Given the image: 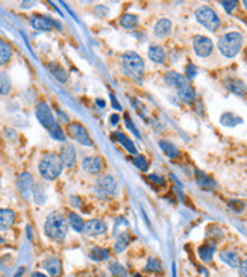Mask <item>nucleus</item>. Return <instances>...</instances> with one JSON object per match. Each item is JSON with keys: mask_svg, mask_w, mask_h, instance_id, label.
<instances>
[{"mask_svg": "<svg viewBox=\"0 0 247 277\" xmlns=\"http://www.w3.org/2000/svg\"><path fill=\"white\" fill-rule=\"evenodd\" d=\"M12 55H14V49H12V46L9 43H3L0 44V65H6L8 62L12 59Z\"/></svg>", "mask_w": 247, "mask_h": 277, "instance_id": "nucleus-31", "label": "nucleus"}, {"mask_svg": "<svg viewBox=\"0 0 247 277\" xmlns=\"http://www.w3.org/2000/svg\"><path fill=\"white\" fill-rule=\"evenodd\" d=\"M193 49L199 58H208L214 50V43L205 35H196L193 38Z\"/></svg>", "mask_w": 247, "mask_h": 277, "instance_id": "nucleus-9", "label": "nucleus"}, {"mask_svg": "<svg viewBox=\"0 0 247 277\" xmlns=\"http://www.w3.org/2000/svg\"><path fill=\"white\" fill-rule=\"evenodd\" d=\"M68 133L71 135L73 140H75L76 143H79L81 146L93 147V140L90 138L88 130H86V128L82 123H78V121L70 123L68 124Z\"/></svg>", "mask_w": 247, "mask_h": 277, "instance_id": "nucleus-8", "label": "nucleus"}, {"mask_svg": "<svg viewBox=\"0 0 247 277\" xmlns=\"http://www.w3.org/2000/svg\"><path fill=\"white\" fill-rule=\"evenodd\" d=\"M125 124H126V128L135 135V136H137V138H141V133H140V130L137 129V126H135L133 124V121H132V118L129 117V114H126L125 115Z\"/></svg>", "mask_w": 247, "mask_h": 277, "instance_id": "nucleus-40", "label": "nucleus"}, {"mask_svg": "<svg viewBox=\"0 0 247 277\" xmlns=\"http://www.w3.org/2000/svg\"><path fill=\"white\" fill-rule=\"evenodd\" d=\"M90 259L94 261V262H103V261H108L109 256H111V251L108 248H103V247H93L88 253Z\"/></svg>", "mask_w": 247, "mask_h": 277, "instance_id": "nucleus-29", "label": "nucleus"}, {"mask_svg": "<svg viewBox=\"0 0 247 277\" xmlns=\"http://www.w3.org/2000/svg\"><path fill=\"white\" fill-rule=\"evenodd\" d=\"M49 71H50L52 76L61 83H66L68 81V73L66 71L63 65H59L58 62H50V64H49Z\"/></svg>", "mask_w": 247, "mask_h": 277, "instance_id": "nucleus-24", "label": "nucleus"}, {"mask_svg": "<svg viewBox=\"0 0 247 277\" xmlns=\"http://www.w3.org/2000/svg\"><path fill=\"white\" fill-rule=\"evenodd\" d=\"M121 67L125 73L133 81L141 83L144 76V61L143 58L135 52H126L121 56Z\"/></svg>", "mask_w": 247, "mask_h": 277, "instance_id": "nucleus-3", "label": "nucleus"}, {"mask_svg": "<svg viewBox=\"0 0 247 277\" xmlns=\"http://www.w3.org/2000/svg\"><path fill=\"white\" fill-rule=\"evenodd\" d=\"M0 185H2V179H0Z\"/></svg>", "mask_w": 247, "mask_h": 277, "instance_id": "nucleus-53", "label": "nucleus"}, {"mask_svg": "<svg viewBox=\"0 0 247 277\" xmlns=\"http://www.w3.org/2000/svg\"><path fill=\"white\" fill-rule=\"evenodd\" d=\"M67 221H68V226H70V228L75 230V232H78V233L83 232V229H85V221L82 220V217L79 215V213L70 212Z\"/></svg>", "mask_w": 247, "mask_h": 277, "instance_id": "nucleus-30", "label": "nucleus"}, {"mask_svg": "<svg viewBox=\"0 0 247 277\" xmlns=\"http://www.w3.org/2000/svg\"><path fill=\"white\" fill-rule=\"evenodd\" d=\"M159 147H161L163 153H164L167 158H170V159H175V158L179 156V150H178V147H176L175 144H173V143H170V141L161 140V141H159Z\"/></svg>", "mask_w": 247, "mask_h": 277, "instance_id": "nucleus-32", "label": "nucleus"}, {"mask_svg": "<svg viewBox=\"0 0 247 277\" xmlns=\"http://www.w3.org/2000/svg\"><path fill=\"white\" fill-rule=\"evenodd\" d=\"M171 28H173V23H171L168 18H161V20L156 21L155 29H153V33L158 36V38H165V36L170 35Z\"/></svg>", "mask_w": 247, "mask_h": 277, "instance_id": "nucleus-22", "label": "nucleus"}, {"mask_svg": "<svg viewBox=\"0 0 247 277\" xmlns=\"http://www.w3.org/2000/svg\"><path fill=\"white\" fill-rule=\"evenodd\" d=\"M176 91H178V97L182 100L183 103H193L196 100V91H194V88L191 86L190 82L183 83L181 88H178Z\"/></svg>", "mask_w": 247, "mask_h": 277, "instance_id": "nucleus-21", "label": "nucleus"}, {"mask_svg": "<svg viewBox=\"0 0 247 277\" xmlns=\"http://www.w3.org/2000/svg\"><path fill=\"white\" fill-rule=\"evenodd\" d=\"M225 86L232 94H235L238 97H244L247 94V85L238 78H228L225 81Z\"/></svg>", "mask_w": 247, "mask_h": 277, "instance_id": "nucleus-18", "label": "nucleus"}, {"mask_svg": "<svg viewBox=\"0 0 247 277\" xmlns=\"http://www.w3.org/2000/svg\"><path fill=\"white\" fill-rule=\"evenodd\" d=\"M196 183L199 185V188L203 191L217 190V182L211 178V176H208L206 173H203L200 170H196Z\"/></svg>", "mask_w": 247, "mask_h": 277, "instance_id": "nucleus-16", "label": "nucleus"}, {"mask_svg": "<svg viewBox=\"0 0 247 277\" xmlns=\"http://www.w3.org/2000/svg\"><path fill=\"white\" fill-rule=\"evenodd\" d=\"M31 26L38 31V32H49V31H63V24L56 21L55 18L49 17V16H41V14H35L31 17Z\"/></svg>", "mask_w": 247, "mask_h": 277, "instance_id": "nucleus-7", "label": "nucleus"}, {"mask_svg": "<svg viewBox=\"0 0 247 277\" xmlns=\"http://www.w3.org/2000/svg\"><path fill=\"white\" fill-rule=\"evenodd\" d=\"M63 162H61V158L59 155L56 153H52V152H47L41 156L40 162H38V171H40V176L44 179V180H56L61 173H63Z\"/></svg>", "mask_w": 247, "mask_h": 277, "instance_id": "nucleus-2", "label": "nucleus"}, {"mask_svg": "<svg viewBox=\"0 0 247 277\" xmlns=\"http://www.w3.org/2000/svg\"><path fill=\"white\" fill-rule=\"evenodd\" d=\"M220 123L223 126H226V128H235V126L243 123V118L235 115V114H232V112H225L220 118Z\"/></svg>", "mask_w": 247, "mask_h": 277, "instance_id": "nucleus-33", "label": "nucleus"}, {"mask_svg": "<svg viewBox=\"0 0 247 277\" xmlns=\"http://www.w3.org/2000/svg\"><path fill=\"white\" fill-rule=\"evenodd\" d=\"M164 81H165V83H167L168 86L176 88V90H178V88H181L183 83L190 82V81H187V78H185L183 74H181V73H178V71H168V73L165 74Z\"/></svg>", "mask_w": 247, "mask_h": 277, "instance_id": "nucleus-23", "label": "nucleus"}, {"mask_svg": "<svg viewBox=\"0 0 247 277\" xmlns=\"http://www.w3.org/2000/svg\"><path fill=\"white\" fill-rule=\"evenodd\" d=\"M32 190H33V179L31 173H21L17 176V191L20 193V196L28 200L29 196L32 194Z\"/></svg>", "mask_w": 247, "mask_h": 277, "instance_id": "nucleus-10", "label": "nucleus"}, {"mask_svg": "<svg viewBox=\"0 0 247 277\" xmlns=\"http://www.w3.org/2000/svg\"><path fill=\"white\" fill-rule=\"evenodd\" d=\"M35 117L36 120L40 121V124L43 126V128L47 130V132H52L56 126L59 124L53 115V112L50 109V106H49L46 102H40L38 105L35 106Z\"/></svg>", "mask_w": 247, "mask_h": 277, "instance_id": "nucleus-6", "label": "nucleus"}, {"mask_svg": "<svg viewBox=\"0 0 247 277\" xmlns=\"http://www.w3.org/2000/svg\"><path fill=\"white\" fill-rule=\"evenodd\" d=\"M5 43V40H2V38H0V44H3Z\"/></svg>", "mask_w": 247, "mask_h": 277, "instance_id": "nucleus-52", "label": "nucleus"}, {"mask_svg": "<svg viewBox=\"0 0 247 277\" xmlns=\"http://www.w3.org/2000/svg\"><path fill=\"white\" fill-rule=\"evenodd\" d=\"M96 103H97V106H100V108H105V106H106L105 100H102V98H97V100H96Z\"/></svg>", "mask_w": 247, "mask_h": 277, "instance_id": "nucleus-50", "label": "nucleus"}, {"mask_svg": "<svg viewBox=\"0 0 247 277\" xmlns=\"http://www.w3.org/2000/svg\"><path fill=\"white\" fill-rule=\"evenodd\" d=\"M41 268L46 271L49 277H61L63 276V262L56 256L46 258L41 262Z\"/></svg>", "mask_w": 247, "mask_h": 277, "instance_id": "nucleus-11", "label": "nucleus"}, {"mask_svg": "<svg viewBox=\"0 0 247 277\" xmlns=\"http://www.w3.org/2000/svg\"><path fill=\"white\" fill-rule=\"evenodd\" d=\"M220 259L223 261L226 265H229L231 268H240L241 265V256L237 250H233V248H225V250H221L220 251Z\"/></svg>", "mask_w": 247, "mask_h": 277, "instance_id": "nucleus-13", "label": "nucleus"}, {"mask_svg": "<svg viewBox=\"0 0 247 277\" xmlns=\"http://www.w3.org/2000/svg\"><path fill=\"white\" fill-rule=\"evenodd\" d=\"M61 162L63 165L67 168H73L76 165V150L71 144H64L61 147V153H59Z\"/></svg>", "mask_w": 247, "mask_h": 277, "instance_id": "nucleus-15", "label": "nucleus"}, {"mask_svg": "<svg viewBox=\"0 0 247 277\" xmlns=\"http://www.w3.org/2000/svg\"><path fill=\"white\" fill-rule=\"evenodd\" d=\"M106 230H108V226H106V223H103L102 220H97V218H94V220H90V221H86L85 223V229H83V232L88 235V236H100V235H103V233H106Z\"/></svg>", "mask_w": 247, "mask_h": 277, "instance_id": "nucleus-14", "label": "nucleus"}, {"mask_svg": "<svg viewBox=\"0 0 247 277\" xmlns=\"http://www.w3.org/2000/svg\"><path fill=\"white\" fill-rule=\"evenodd\" d=\"M109 97H111V102H113V106H114V109H117V111H121V105L118 103V100L115 98V96H114V94H111Z\"/></svg>", "mask_w": 247, "mask_h": 277, "instance_id": "nucleus-46", "label": "nucleus"}, {"mask_svg": "<svg viewBox=\"0 0 247 277\" xmlns=\"http://www.w3.org/2000/svg\"><path fill=\"white\" fill-rule=\"evenodd\" d=\"M12 91V82L8 73L0 71V96H8Z\"/></svg>", "mask_w": 247, "mask_h": 277, "instance_id": "nucleus-34", "label": "nucleus"}, {"mask_svg": "<svg viewBox=\"0 0 247 277\" xmlns=\"http://www.w3.org/2000/svg\"><path fill=\"white\" fill-rule=\"evenodd\" d=\"M109 121H111V124H113V126H117V124H118V121H120L118 114H113V115H111Z\"/></svg>", "mask_w": 247, "mask_h": 277, "instance_id": "nucleus-47", "label": "nucleus"}, {"mask_svg": "<svg viewBox=\"0 0 247 277\" xmlns=\"http://www.w3.org/2000/svg\"><path fill=\"white\" fill-rule=\"evenodd\" d=\"M149 180L153 183V185H158V186H164L165 185V179L163 178L161 174H149Z\"/></svg>", "mask_w": 247, "mask_h": 277, "instance_id": "nucleus-42", "label": "nucleus"}, {"mask_svg": "<svg viewBox=\"0 0 247 277\" xmlns=\"http://www.w3.org/2000/svg\"><path fill=\"white\" fill-rule=\"evenodd\" d=\"M144 271L146 273H152V274H163L164 273V265L159 258L150 256L147 259L146 265H144Z\"/></svg>", "mask_w": 247, "mask_h": 277, "instance_id": "nucleus-25", "label": "nucleus"}, {"mask_svg": "<svg viewBox=\"0 0 247 277\" xmlns=\"http://www.w3.org/2000/svg\"><path fill=\"white\" fill-rule=\"evenodd\" d=\"M129 161H131L138 170H141V171H147V170H149V161H147L143 155H135V156H132Z\"/></svg>", "mask_w": 247, "mask_h": 277, "instance_id": "nucleus-38", "label": "nucleus"}, {"mask_svg": "<svg viewBox=\"0 0 247 277\" xmlns=\"http://www.w3.org/2000/svg\"><path fill=\"white\" fill-rule=\"evenodd\" d=\"M113 140H115L117 143H120L123 147H125L128 153H131V155H133V156L138 155V153H137V147H135L133 141L131 140L128 135L123 133V132H118V130L114 132V133H113Z\"/></svg>", "mask_w": 247, "mask_h": 277, "instance_id": "nucleus-20", "label": "nucleus"}, {"mask_svg": "<svg viewBox=\"0 0 247 277\" xmlns=\"http://www.w3.org/2000/svg\"><path fill=\"white\" fill-rule=\"evenodd\" d=\"M24 271H26V268H24V267H20L12 277H23V276H24Z\"/></svg>", "mask_w": 247, "mask_h": 277, "instance_id": "nucleus-48", "label": "nucleus"}, {"mask_svg": "<svg viewBox=\"0 0 247 277\" xmlns=\"http://www.w3.org/2000/svg\"><path fill=\"white\" fill-rule=\"evenodd\" d=\"M97 190L103 196H115L118 193V183L113 176L105 174L97 182Z\"/></svg>", "mask_w": 247, "mask_h": 277, "instance_id": "nucleus-12", "label": "nucleus"}, {"mask_svg": "<svg viewBox=\"0 0 247 277\" xmlns=\"http://www.w3.org/2000/svg\"><path fill=\"white\" fill-rule=\"evenodd\" d=\"M240 274L243 276V277H247V259H244L243 262H241V265H240Z\"/></svg>", "mask_w": 247, "mask_h": 277, "instance_id": "nucleus-45", "label": "nucleus"}, {"mask_svg": "<svg viewBox=\"0 0 247 277\" xmlns=\"http://www.w3.org/2000/svg\"><path fill=\"white\" fill-rule=\"evenodd\" d=\"M147 55H149V59L152 62H155V64H163V62L165 61V52L161 46H156V44L150 46Z\"/></svg>", "mask_w": 247, "mask_h": 277, "instance_id": "nucleus-27", "label": "nucleus"}, {"mask_svg": "<svg viewBox=\"0 0 247 277\" xmlns=\"http://www.w3.org/2000/svg\"><path fill=\"white\" fill-rule=\"evenodd\" d=\"M120 26L125 28L128 31L133 29L138 26V17L133 16V14H125L121 18H120Z\"/></svg>", "mask_w": 247, "mask_h": 277, "instance_id": "nucleus-36", "label": "nucleus"}, {"mask_svg": "<svg viewBox=\"0 0 247 277\" xmlns=\"http://www.w3.org/2000/svg\"><path fill=\"white\" fill-rule=\"evenodd\" d=\"M197 253H199V258H200L202 262H211L213 258H214V253H215V244L214 243L203 244V245L199 247Z\"/></svg>", "mask_w": 247, "mask_h": 277, "instance_id": "nucleus-26", "label": "nucleus"}, {"mask_svg": "<svg viewBox=\"0 0 247 277\" xmlns=\"http://www.w3.org/2000/svg\"><path fill=\"white\" fill-rule=\"evenodd\" d=\"M16 218H17V215L12 209L0 208V232L11 229L16 223Z\"/></svg>", "mask_w": 247, "mask_h": 277, "instance_id": "nucleus-19", "label": "nucleus"}, {"mask_svg": "<svg viewBox=\"0 0 247 277\" xmlns=\"http://www.w3.org/2000/svg\"><path fill=\"white\" fill-rule=\"evenodd\" d=\"M229 208L233 212H243L244 203H243V201H240V200H229Z\"/></svg>", "mask_w": 247, "mask_h": 277, "instance_id": "nucleus-43", "label": "nucleus"}, {"mask_svg": "<svg viewBox=\"0 0 247 277\" xmlns=\"http://www.w3.org/2000/svg\"><path fill=\"white\" fill-rule=\"evenodd\" d=\"M108 271L113 274L114 277H128V270L121 265V263L118 261H113L109 262L108 265Z\"/></svg>", "mask_w": 247, "mask_h": 277, "instance_id": "nucleus-35", "label": "nucleus"}, {"mask_svg": "<svg viewBox=\"0 0 247 277\" xmlns=\"http://www.w3.org/2000/svg\"><path fill=\"white\" fill-rule=\"evenodd\" d=\"M220 5L225 8L226 12H232L233 9L238 6V2H237V0H232V2H221Z\"/></svg>", "mask_w": 247, "mask_h": 277, "instance_id": "nucleus-44", "label": "nucleus"}, {"mask_svg": "<svg viewBox=\"0 0 247 277\" xmlns=\"http://www.w3.org/2000/svg\"><path fill=\"white\" fill-rule=\"evenodd\" d=\"M32 196L35 198V203L36 205H43L46 201V190L43 185H33V190H32Z\"/></svg>", "mask_w": 247, "mask_h": 277, "instance_id": "nucleus-37", "label": "nucleus"}, {"mask_svg": "<svg viewBox=\"0 0 247 277\" xmlns=\"http://www.w3.org/2000/svg\"><path fill=\"white\" fill-rule=\"evenodd\" d=\"M196 20L199 21L202 26L208 31H211V32H215L218 31L220 28V17L217 12L213 9V8H209V6H200V8H197L196 9Z\"/></svg>", "mask_w": 247, "mask_h": 277, "instance_id": "nucleus-5", "label": "nucleus"}, {"mask_svg": "<svg viewBox=\"0 0 247 277\" xmlns=\"http://www.w3.org/2000/svg\"><path fill=\"white\" fill-rule=\"evenodd\" d=\"M31 277H49V276L44 274V273H41V271H35V273H32Z\"/></svg>", "mask_w": 247, "mask_h": 277, "instance_id": "nucleus-49", "label": "nucleus"}, {"mask_svg": "<svg viewBox=\"0 0 247 277\" xmlns=\"http://www.w3.org/2000/svg\"><path fill=\"white\" fill-rule=\"evenodd\" d=\"M129 244H131V235L128 232L120 233L114 243V253H117V255L123 253V251L129 247Z\"/></svg>", "mask_w": 247, "mask_h": 277, "instance_id": "nucleus-28", "label": "nucleus"}, {"mask_svg": "<svg viewBox=\"0 0 247 277\" xmlns=\"http://www.w3.org/2000/svg\"><path fill=\"white\" fill-rule=\"evenodd\" d=\"M244 38L240 32H226L220 36L218 40V50L220 53L226 58H235L243 47Z\"/></svg>", "mask_w": 247, "mask_h": 277, "instance_id": "nucleus-4", "label": "nucleus"}, {"mask_svg": "<svg viewBox=\"0 0 247 277\" xmlns=\"http://www.w3.org/2000/svg\"><path fill=\"white\" fill-rule=\"evenodd\" d=\"M82 168L86 173H91V174H97L103 170V161L100 156H86L82 161Z\"/></svg>", "mask_w": 247, "mask_h": 277, "instance_id": "nucleus-17", "label": "nucleus"}, {"mask_svg": "<svg viewBox=\"0 0 247 277\" xmlns=\"http://www.w3.org/2000/svg\"><path fill=\"white\" fill-rule=\"evenodd\" d=\"M49 133H50V136L53 138L55 141H61V143H64V141H66V133H64L63 128H61L59 124L56 126V128H55L52 132H49Z\"/></svg>", "mask_w": 247, "mask_h": 277, "instance_id": "nucleus-39", "label": "nucleus"}, {"mask_svg": "<svg viewBox=\"0 0 247 277\" xmlns=\"http://www.w3.org/2000/svg\"><path fill=\"white\" fill-rule=\"evenodd\" d=\"M243 5H244V8H246V11H247V0H244V2H243Z\"/></svg>", "mask_w": 247, "mask_h": 277, "instance_id": "nucleus-51", "label": "nucleus"}, {"mask_svg": "<svg viewBox=\"0 0 247 277\" xmlns=\"http://www.w3.org/2000/svg\"><path fill=\"white\" fill-rule=\"evenodd\" d=\"M44 233L52 241L61 243L67 238L68 233V221L61 212L55 211L49 213L44 221Z\"/></svg>", "mask_w": 247, "mask_h": 277, "instance_id": "nucleus-1", "label": "nucleus"}, {"mask_svg": "<svg viewBox=\"0 0 247 277\" xmlns=\"http://www.w3.org/2000/svg\"><path fill=\"white\" fill-rule=\"evenodd\" d=\"M197 76V67L194 64H188L187 68H185V78L187 81H191Z\"/></svg>", "mask_w": 247, "mask_h": 277, "instance_id": "nucleus-41", "label": "nucleus"}]
</instances>
